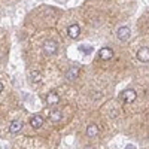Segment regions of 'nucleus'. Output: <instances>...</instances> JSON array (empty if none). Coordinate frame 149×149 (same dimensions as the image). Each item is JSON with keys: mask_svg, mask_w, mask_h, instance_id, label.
<instances>
[{"mask_svg": "<svg viewBox=\"0 0 149 149\" xmlns=\"http://www.w3.org/2000/svg\"><path fill=\"white\" fill-rule=\"evenodd\" d=\"M43 49L46 54H55L57 52V43L54 40H46L43 45Z\"/></svg>", "mask_w": 149, "mask_h": 149, "instance_id": "nucleus-4", "label": "nucleus"}, {"mask_svg": "<svg viewBox=\"0 0 149 149\" xmlns=\"http://www.w3.org/2000/svg\"><path fill=\"white\" fill-rule=\"evenodd\" d=\"M98 127L97 125H94V124H91V125L86 128V136H90V137H94V136H97L98 134Z\"/></svg>", "mask_w": 149, "mask_h": 149, "instance_id": "nucleus-10", "label": "nucleus"}, {"mask_svg": "<svg viewBox=\"0 0 149 149\" xmlns=\"http://www.w3.org/2000/svg\"><path fill=\"white\" fill-rule=\"evenodd\" d=\"M51 119H52L54 122H57V121H60V119H61V112H60L58 109L51 110Z\"/></svg>", "mask_w": 149, "mask_h": 149, "instance_id": "nucleus-11", "label": "nucleus"}, {"mask_svg": "<svg viewBox=\"0 0 149 149\" xmlns=\"http://www.w3.org/2000/svg\"><path fill=\"white\" fill-rule=\"evenodd\" d=\"M137 58L142 61V63H148L149 61V48H146V46L140 48L137 51Z\"/></svg>", "mask_w": 149, "mask_h": 149, "instance_id": "nucleus-2", "label": "nucleus"}, {"mask_svg": "<svg viewBox=\"0 0 149 149\" xmlns=\"http://www.w3.org/2000/svg\"><path fill=\"white\" fill-rule=\"evenodd\" d=\"M121 98H122L124 103H133L136 98H137V93L134 90H125L121 94Z\"/></svg>", "mask_w": 149, "mask_h": 149, "instance_id": "nucleus-1", "label": "nucleus"}, {"mask_svg": "<svg viewBox=\"0 0 149 149\" xmlns=\"http://www.w3.org/2000/svg\"><path fill=\"white\" fill-rule=\"evenodd\" d=\"M116 37L119 40H127L130 37V29L128 27H119L116 31Z\"/></svg>", "mask_w": 149, "mask_h": 149, "instance_id": "nucleus-3", "label": "nucleus"}, {"mask_svg": "<svg viewBox=\"0 0 149 149\" xmlns=\"http://www.w3.org/2000/svg\"><path fill=\"white\" fill-rule=\"evenodd\" d=\"M67 33H69V36L72 37V39H76V37L79 36V33H81V29H79L78 24H72V26H69V29H67Z\"/></svg>", "mask_w": 149, "mask_h": 149, "instance_id": "nucleus-5", "label": "nucleus"}, {"mask_svg": "<svg viewBox=\"0 0 149 149\" xmlns=\"http://www.w3.org/2000/svg\"><path fill=\"white\" fill-rule=\"evenodd\" d=\"M2 91H3V85H2V84H0V93H2Z\"/></svg>", "mask_w": 149, "mask_h": 149, "instance_id": "nucleus-14", "label": "nucleus"}, {"mask_svg": "<svg viewBox=\"0 0 149 149\" xmlns=\"http://www.w3.org/2000/svg\"><path fill=\"white\" fill-rule=\"evenodd\" d=\"M30 124H31L33 128H40V127L43 125V118L39 116V115H34V116H31Z\"/></svg>", "mask_w": 149, "mask_h": 149, "instance_id": "nucleus-7", "label": "nucleus"}, {"mask_svg": "<svg viewBox=\"0 0 149 149\" xmlns=\"http://www.w3.org/2000/svg\"><path fill=\"white\" fill-rule=\"evenodd\" d=\"M39 79H40V74L37 72H31V81L33 82H39Z\"/></svg>", "mask_w": 149, "mask_h": 149, "instance_id": "nucleus-12", "label": "nucleus"}, {"mask_svg": "<svg viewBox=\"0 0 149 149\" xmlns=\"http://www.w3.org/2000/svg\"><path fill=\"white\" fill-rule=\"evenodd\" d=\"M98 55H100L102 60H110L112 57H113V51H112L110 48H102Z\"/></svg>", "mask_w": 149, "mask_h": 149, "instance_id": "nucleus-6", "label": "nucleus"}, {"mask_svg": "<svg viewBox=\"0 0 149 149\" xmlns=\"http://www.w3.org/2000/svg\"><path fill=\"white\" fill-rule=\"evenodd\" d=\"M76 74H78V70H76V69H72V70H70V73L67 74V78H69V79H72L73 76H76Z\"/></svg>", "mask_w": 149, "mask_h": 149, "instance_id": "nucleus-13", "label": "nucleus"}, {"mask_svg": "<svg viewBox=\"0 0 149 149\" xmlns=\"http://www.w3.org/2000/svg\"><path fill=\"white\" fill-rule=\"evenodd\" d=\"M21 128H22V124H21V121H14V122H10V125H9V131H10L12 134L18 133Z\"/></svg>", "mask_w": 149, "mask_h": 149, "instance_id": "nucleus-9", "label": "nucleus"}, {"mask_svg": "<svg viewBox=\"0 0 149 149\" xmlns=\"http://www.w3.org/2000/svg\"><path fill=\"white\" fill-rule=\"evenodd\" d=\"M60 102V97L57 95V93H49L46 95V103L48 104H57Z\"/></svg>", "mask_w": 149, "mask_h": 149, "instance_id": "nucleus-8", "label": "nucleus"}]
</instances>
